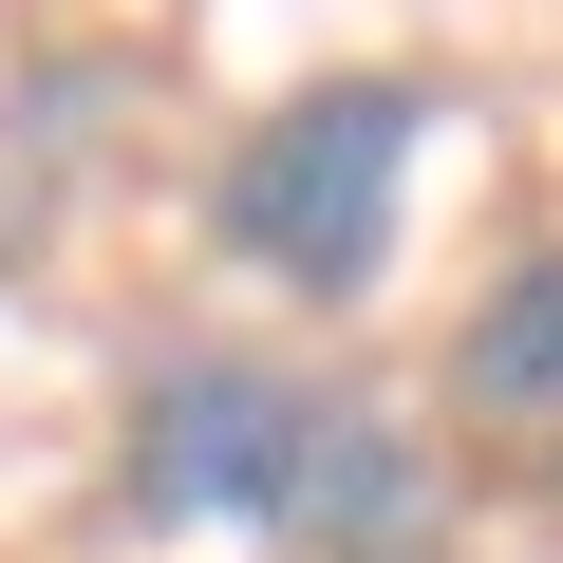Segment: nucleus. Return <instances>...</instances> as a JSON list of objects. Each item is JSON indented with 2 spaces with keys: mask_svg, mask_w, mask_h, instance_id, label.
Masks as SVG:
<instances>
[{
  "mask_svg": "<svg viewBox=\"0 0 563 563\" xmlns=\"http://www.w3.org/2000/svg\"><path fill=\"white\" fill-rule=\"evenodd\" d=\"M113 507L132 526H263L301 563H432V451L339 395V376H282V357H151L132 376V451H113Z\"/></svg>",
  "mask_w": 563,
  "mask_h": 563,
  "instance_id": "obj_1",
  "label": "nucleus"
},
{
  "mask_svg": "<svg viewBox=\"0 0 563 563\" xmlns=\"http://www.w3.org/2000/svg\"><path fill=\"white\" fill-rule=\"evenodd\" d=\"M413 132H432V95H413V76H301V95H282V113L225 151V188H207L225 263L301 282V301H357V282L395 263V188H413Z\"/></svg>",
  "mask_w": 563,
  "mask_h": 563,
  "instance_id": "obj_2",
  "label": "nucleus"
},
{
  "mask_svg": "<svg viewBox=\"0 0 563 563\" xmlns=\"http://www.w3.org/2000/svg\"><path fill=\"white\" fill-rule=\"evenodd\" d=\"M451 395H470V432H507L526 470H563V263H526V282H488V301H470Z\"/></svg>",
  "mask_w": 563,
  "mask_h": 563,
  "instance_id": "obj_3",
  "label": "nucleus"
}]
</instances>
